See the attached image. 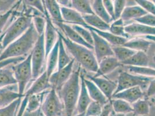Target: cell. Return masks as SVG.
Returning a JSON list of instances; mask_svg holds the SVG:
<instances>
[{
  "label": "cell",
  "instance_id": "cell-1",
  "mask_svg": "<svg viewBox=\"0 0 155 116\" xmlns=\"http://www.w3.org/2000/svg\"><path fill=\"white\" fill-rule=\"evenodd\" d=\"M81 67L79 66L77 69L72 72L71 77L58 93L63 103L66 116H73L77 107L81 90Z\"/></svg>",
  "mask_w": 155,
  "mask_h": 116
},
{
  "label": "cell",
  "instance_id": "cell-2",
  "mask_svg": "<svg viewBox=\"0 0 155 116\" xmlns=\"http://www.w3.org/2000/svg\"><path fill=\"white\" fill-rule=\"evenodd\" d=\"M38 36L33 24L19 39L8 45L0 55V62L11 58L23 57L32 49Z\"/></svg>",
  "mask_w": 155,
  "mask_h": 116
},
{
  "label": "cell",
  "instance_id": "cell-3",
  "mask_svg": "<svg viewBox=\"0 0 155 116\" xmlns=\"http://www.w3.org/2000/svg\"><path fill=\"white\" fill-rule=\"evenodd\" d=\"M58 34L61 37L67 51L71 53L74 59L77 62L79 66L87 71L96 73L98 70V63L92 50L72 43L58 30Z\"/></svg>",
  "mask_w": 155,
  "mask_h": 116
},
{
  "label": "cell",
  "instance_id": "cell-4",
  "mask_svg": "<svg viewBox=\"0 0 155 116\" xmlns=\"http://www.w3.org/2000/svg\"><path fill=\"white\" fill-rule=\"evenodd\" d=\"M32 24V16L31 15L20 16L4 32V36L2 41V49L4 50L8 45L19 39Z\"/></svg>",
  "mask_w": 155,
  "mask_h": 116
},
{
  "label": "cell",
  "instance_id": "cell-5",
  "mask_svg": "<svg viewBox=\"0 0 155 116\" xmlns=\"http://www.w3.org/2000/svg\"><path fill=\"white\" fill-rule=\"evenodd\" d=\"M14 77L18 84V93L24 96L26 86L32 79L31 54L30 53L23 61L12 66Z\"/></svg>",
  "mask_w": 155,
  "mask_h": 116
},
{
  "label": "cell",
  "instance_id": "cell-6",
  "mask_svg": "<svg viewBox=\"0 0 155 116\" xmlns=\"http://www.w3.org/2000/svg\"><path fill=\"white\" fill-rule=\"evenodd\" d=\"M31 54L32 79L35 80L45 71H44V66L46 57L44 34L38 36Z\"/></svg>",
  "mask_w": 155,
  "mask_h": 116
},
{
  "label": "cell",
  "instance_id": "cell-7",
  "mask_svg": "<svg viewBox=\"0 0 155 116\" xmlns=\"http://www.w3.org/2000/svg\"><path fill=\"white\" fill-rule=\"evenodd\" d=\"M153 78H154L133 74L126 71L122 72L120 73L118 78L117 88L114 94L135 87H140L143 90L148 87L149 83Z\"/></svg>",
  "mask_w": 155,
  "mask_h": 116
},
{
  "label": "cell",
  "instance_id": "cell-8",
  "mask_svg": "<svg viewBox=\"0 0 155 116\" xmlns=\"http://www.w3.org/2000/svg\"><path fill=\"white\" fill-rule=\"evenodd\" d=\"M40 109L44 116H62L64 112V105L54 89L49 90Z\"/></svg>",
  "mask_w": 155,
  "mask_h": 116
},
{
  "label": "cell",
  "instance_id": "cell-9",
  "mask_svg": "<svg viewBox=\"0 0 155 116\" xmlns=\"http://www.w3.org/2000/svg\"><path fill=\"white\" fill-rule=\"evenodd\" d=\"M74 62L75 60L74 59H72L68 65L64 68L54 72L49 77V81L52 85V88L54 89L58 93L71 77Z\"/></svg>",
  "mask_w": 155,
  "mask_h": 116
},
{
  "label": "cell",
  "instance_id": "cell-10",
  "mask_svg": "<svg viewBox=\"0 0 155 116\" xmlns=\"http://www.w3.org/2000/svg\"><path fill=\"white\" fill-rule=\"evenodd\" d=\"M90 31L93 39V49L98 63L104 58L114 56L112 46L110 44L96 32L93 30Z\"/></svg>",
  "mask_w": 155,
  "mask_h": 116
},
{
  "label": "cell",
  "instance_id": "cell-11",
  "mask_svg": "<svg viewBox=\"0 0 155 116\" xmlns=\"http://www.w3.org/2000/svg\"><path fill=\"white\" fill-rule=\"evenodd\" d=\"M46 24L45 30L44 32V41L45 47L46 57L47 58L49 53L51 51L52 48L56 44L58 39L57 36L58 30H56L52 23L47 11L46 10L45 14Z\"/></svg>",
  "mask_w": 155,
  "mask_h": 116
},
{
  "label": "cell",
  "instance_id": "cell-12",
  "mask_svg": "<svg viewBox=\"0 0 155 116\" xmlns=\"http://www.w3.org/2000/svg\"><path fill=\"white\" fill-rule=\"evenodd\" d=\"M87 77L96 85L109 101L112 100V96L117 88V83L104 78L94 77L91 76H87Z\"/></svg>",
  "mask_w": 155,
  "mask_h": 116
},
{
  "label": "cell",
  "instance_id": "cell-13",
  "mask_svg": "<svg viewBox=\"0 0 155 116\" xmlns=\"http://www.w3.org/2000/svg\"><path fill=\"white\" fill-rule=\"evenodd\" d=\"M61 12L63 23L78 25L87 29L88 25L85 22L82 15L71 8L61 7Z\"/></svg>",
  "mask_w": 155,
  "mask_h": 116
},
{
  "label": "cell",
  "instance_id": "cell-14",
  "mask_svg": "<svg viewBox=\"0 0 155 116\" xmlns=\"http://www.w3.org/2000/svg\"><path fill=\"white\" fill-rule=\"evenodd\" d=\"M121 65V63L114 56L104 58L98 63V70L93 77H100L108 74Z\"/></svg>",
  "mask_w": 155,
  "mask_h": 116
},
{
  "label": "cell",
  "instance_id": "cell-15",
  "mask_svg": "<svg viewBox=\"0 0 155 116\" xmlns=\"http://www.w3.org/2000/svg\"><path fill=\"white\" fill-rule=\"evenodd\" d=\"M143 92L140 87H135L120 91L113 95V99H122L132 104L137 101L141 99L143 97Z\"/></svg>",
  "mask_w": 155,
  "mask_h": 116
},
{
  "label": "cell",
  "instance_id": "cell-16",
  "mask_svg": "<svg viewBox=\"0 0 155 116\" xmlns=\"http://www.w3.org/2000/svg\"><path fill=\"white\" fill-rule=\"evenodd\" d=\"M84 76L81 74V90L76 107L78 114L85 113L89 104L93 101L89 95L86 84L84 83Z\"/></svg>",
  "mask_w": 155,
  "mask_h": 116
},
{
  "label": "cell",
  "instance_id": "cell-17",
  "mask_svg": "<svg viewBox=\"0 0 155 116\" xmlns=\"http://www.w3.org/2000/svg\"><path fill=\"white\" fill-rule=\"evenodd\" d=\"M55 24L60 27V28L63 30L65 35L66 36V38L70 39L72 43L85 46L91 50L93 49V46L89 44L87 42H86L70 25L64 23Z\"/></svg>",
  "mask_w": 155,
  "mask_h": 116
},
{
  "label": "cell",
  "instance_id": "cell-18",
  "mask_svg": "<svg viewBox=\"0 0 155 116\" xmlns=\"http://www.w3.org/2000/svg\"><path fill=\"white\" fill-rule=\"evenodd\" d=\"M125 32L129 36H155V27L140 23H132L125 26Z\"/></svg>",
  "mask_w": 155,
  "mask_h": 116
},
{
  "label": "cell",
  "instance_id": "cell-19",
  "mask_svg": "<svg viewBox=\"0 0 155 116\" xmlns=\"http://www.w3.org/2000/svg\"><path fill=\"white\" fill-rule=\"evenodd\" d=\"M84 81L89 95L93 101L100 103L103 106L108 103L109 101L104 95L103 92L100 90L96 84L90 80L85 77Z\"/></svg>",
  "mask_w": 155,
  "mask_h": 116
},
{
  "label": "cell",
  "instance_id": "cell-20",
  "mask_svg": "<svg viewBox=\"0 0 155 116\" xmlns=\"http://www.w3.org/2000/svg\"><path fill=\"white\" fill-rule=\"evenodd\" d=\"M49 90L31 95H28L25 94L23 97H25L27 100L26 108V111L30 113L37 111V110L40 109L44 99H45V95L48 94Z\"/></svg>",
  "mask_w": 155,
  "mask_h": 116
},
{
  "label": "cell",
  "instance_id": "cell-21",
  "mask_svg": "<svg viewBox=\"0 0 155 116\" xmlns=\"http://www.w3.org/2000/svg\"><path fill=\"white\" fill-rule=\"evenodd\" d=\"M42 2L49 16H51L55 23H63L61 12V7L57 1L46 0L42 1Z\"/></svg>",
  "mask_w": 155,
  "mask_h": 116
},
{
  "label": "cell",
  "instance_id": "cell-22",
  "mask_svg": "<svg viewBox=\"0 0 155 116\" xmlns=\"http://www.w3.org/2000/svg\"><path fill=\"white\" fill-rule=\"evenodd\" d=\"M87 29L89 30H93L96 32L97 34L106 40L112 46H123L129 40V39L115 36L109 31H101L89 26H88Z\"/></svg>",
  "mask_w": 155,
  "mask_h": 116
},
{
  "label": "cell",
  "instance_id": "cell-23",
  "mask_svg": "<svg viewBox=\"0 0 155 116\" xmlns=\"http://www.w3.org/2000/svg\"><path fill=\"white\" fill-rule=\"evenodd\" d=\"M18 92L9 88H0V108L6 107L18 99L23 98Z\"/></svg>",
  "mask_w": 155,
  "mask_h": 116
},
{
  "label": "cell",
  "instance_id": "cell-24",
  "mask_svg": "<svg viewBox=\"0 0 155 116\" xmlns=\"http://www.w3.org/2000/svg\"><path fill=\"white\" fill-rule=\"evenodd\" d=\"M147 14L148 13L138 5H129L125 7L120 18L124 22L130 20L138 19Z\"/></svg>",
  "mask_w": 155,
  "mask_h": 116
},
{
  "label": "cell",
  "instance_id": "cell-25",
  "mask_svg": "<svg viewBox=\"0 0 155 116\" xmlns=\"http://www.w3.org/2000/svg\"><path fill=\"white\" fill-rule=\"evenodd\" d=\"M125 66L137 67H147L148 66L149 58L146 52H136L131 58L121 63Z\"/></svg>",
  "mask_w": 155,
  "mask_h": 116
},
{
  "label": "cell",
  "instance_id": "cell-26",
  "mask_svg": "<svg viewBox=\"0 0 155 116\" xmlns=\"http://www.w3.org/2000/svg\"><path fill=\"white\" fill-rule=\"evenodd\" d=\"M58 39L56 44L53 46L47 57L46 70L45 71L49 77L51 76L52 73L54 72L57 66H58Z\"/></svg>",
  "mask_w": 155,
  "mask_h": 116
},
{
  "label": "cell",
  "instance_id": "cell-27",
  "mask_svg": "<svg viewBox=\"0 0 155 116\" xmlns=\"http://www.w3.org/2000/svg\"><path fill=\"white\" fill-rule=\"evenodd\" d=\"M82 16L88 26L101 31H109L110 24L105 22L95 14L82 15Z\"/></svg>",
  "mask_w": 155,
  "mask_h": 116
},
{
  "label": "cell",
  "instance_id": "cell-28",
  "mask_svg": "<svg viewBox=\"0 0 155 116\" xmlns=\"http://www.w3.org/2000/svg\"><path fill=\"white\" fill-rule=\"evenodd\" d=\"M151 44L150 41L144 38H136L128 40L123 46L136 52H146Z\"/></svg>",
  "mask_w": 155,
  "mask_h": 116
},
{
  "label": "cell",
  "instance_id": "cell-29",
  "mask_svg": "<svg viewBox=\"0 0 155 116\" xmlns=\"http://www.w3.org/2000/svg\"><path fill=\"white\" fill-rule=\"evenodd\" d=\"M71 8L75 10L82 15L94 14L92 9L91 1L87 0L71 1Z\"/></svg>",
  "mask_w": 155,
  "mask_h": 116
},
{
  "label": "cell",
  "instance_id": "cell-30",
  "mask_svg": "<svg viewBox=\"0 0 155 116\" xmlns=\"http://www.w3.org/2000/svg\"><path fill=\"white\" fill-rule=\"evenodd\" d=\"M110 104L114 112L116 114H126L133 112L131 104L122 99H113L110 101Z\"/></svg>",
  "mask_w": 155,
  "mask_h": 116
},
{
  "label": "cell",
  "instance_id": "cell-31",
  "mask_svg": "<svg viewBox=\"0 0 155 116\" xmlns=\"http://www.w3.org/2000/svg\"><path fill=\"white\" fill-rule=\"evenodd\" d=\"M91 7L94 13L107 23L110 25L113 21L104 6L102 0L94 1L91 4Z\"/></svg>",
  "mask_w": 155,
  "mask_h": 116
},
{
  "label": "cell",
  "instance_id": "cell-32",
  "mask_svg": "<svg viewBox=\"0 0 155 116\" xmlns=\"http://www.w3.org/2000/svg\"><path fill=\"white\" fill-rule=\"evenodd\" d=\"M17 84L11 68L4 67L0 69V88Z\"/></svg>",
  "mask_w": 155,
  "mask_h": 116
},
{
  "label": "cell",
  "instance_id": "cell-33",
  "mask_svg": "<svg viewBox=\"0 0 155 116\" xmlns=\"http://www.w3.org/2000/svg\"><path fill=\"white\" fill-rule=\"evenodd\" d=\"M58 70H60L68 65L72 60L68 56L66 49H65L64 44L61 37L58 35Z\"/></svg>",
  "mask_w": 155,
  "mask_h": 116
},
{
  "label": "cell",
  "instance_id": "cell-34",
  "mask_svg": "<svg viewBox=\"0 0 155 116\" xmlns=\"http://www.w3.org/2000/svg\"><path fill=\"white\" fill-rule=\"evenodd\" d=\"M112 50L114 53V56L120 62L122 63L126 60L131 58L136 51L123 46H112Z\"/></svg>",
  "mask_w": 155,
  "mask_h": 116
},
{
  "label": "cell",
  "instance_id": "cell-35",
  "mask_svg": "<svg viewBox=\"0 0 155 116\" xmlns=\"http://www.w3.org/2000/svg\"><path fill=\"white\" fill-rule=\"evenodd\" d=\"M125 26L123 20L120 18L110 25L109 32L116 36L129 39L130 36L125 32Z\"/></svg>",
  "mask_w": 155,
  "mask_h": 116
},
{
  "label": "cell",
  "instance_id": "cell-36",
  "mask_svg": "<svg viewBox=\"0 0 155 116\" xmlns=\"http://www.w3.org/2000/svg\"><path fill=\"white\" fill-rule=\"evenodd\" d=\"M127 69L130 73L144 77L155 78V69L147 67H137L127 66Z\"/></svg>",
  "mask_w": 155,
  "mask_h": 116
},
{
  "label": "cell",
  "instance_id": "cell-37",
  "mask_svg": "<svg viewBox=\"0 0 155 116\" xmlns=\"http://www.w3.org/2000/svg\"><path fill=\"white\" fill-rule=\"evenodd\" d=\"M133 113L138 116H145L148 115L149 113V104L147 101L140 99L135 103L131 104Z\"/></svg>",
  "mask_w": 155,
  "mask_h": 116
},
{
  "label": "cell",
  "instance_id": "cell-38",
  "mask_svg": "<svg viewBox=\"0 0 155 116\" xmlns=\"http://www.w3.org/2000/svg\"><path fill=\"white\" fill-rule=\"evenodd\" d=\"M21 99L19 98L15 101L12 103L4 107L0 108V116H16L17 109H18Z\"/></svg>",
  "mask_w": 155,
  "mask_h": 116
},
{
  "label": "cell",
  "instance_id": "cell-39",
  "mask_svg": "<svg viewBox=\"0 0 155 116\" xmlns=\"http://www.w3.org/2000/svg\"><path fill=\"white\" fill-rule=\"evenodd\" d=\"M32 24L38 36L44 34L46 24V20L45 18L39 15L33 16Z\"/></svg>",
  "mask_w": 155,
  "mask_h": 116
},
{
  "label": "cell",
  "instance_id": "cell-40",
  "mask_svg": "<svg viewBox=\"0 0 155 116\" xmlns=\"http://www.w3.org/2000/svg\"><path fill=\"white\" fill-rule=\"evenodd\" d=\"M71 26L86 42H87L89 44L93 46V39L89 30L78 25H72Z\"/></svg>",
  "mask_w": 155,
  "mask_h": 116
},
{
  "label": "cell",
  "instance_id": "cell-41",
  "mask_svg": "<svg viewBox=\"0 0 155 116\" xmlns=\"http://www.w3.org/2000/svg\"><path fill=\"white\" fill-rule=\"evenodd\" d=\"M21 1H18L16 2L15 5L13 6L11 9H9L7 12L0 15V36L2 34L1 32H2L3 29L6 25V24L10 18L11 15L15 11V8L16 7H19L20 4L21 3Z\"/></svg>",
  "mask_w": 155,
  "mask_h": 116
},
{
  "label": "cell",
  "instance_id": "cell-42",
  "mask_svg": "<svg viewBox=\"0 0 155 116\" xmlns=\"http://www.w3.org/2000/svg\"><path fill=\"white\" fill-rule=\"evenodd\" d=\"M103 106L96 102L92 101L86 110L84 116H99L102 113Z\"/></svg>",
  "mask_w": 155,
  "mask_h": 116
},
{
  "label": "cell",
  "instance_id": "cell-43",
  "mask_svg": "<svg viewBox=\"0 0 155 116\" xmlns=\"http://www.w3.org/2000/svg\"><path fill=\"white\" fill-rule=\"evenodd\" d=\"M114 7V17L113 21L119 19L121 18L123 11L126 7V1L115 0L113 1Z\"/></svg>",
  "mask_w": 155,
  "mask_h": 116
},
{
  "label": "cell",
  "instance_id": "cell-44",
  "mask_svg": "<svg viewBox=\"0 0 155 116\" xmlns=\"http://www.w3.org/2000/svg\"><path fill=\"white\" fill-rule=\"evenodd\" d=\"M137 5L142 8L147 13L155 16V4L153 1L137 0Z\"/></svg>",
  "mask_w": 155,
  "mask_h": 116
},
{
  "label": "cell",
  "instance_id": "cell-45",
  "mask_svg": "<svg viewBox=\"0 0 155 116\" xmlns=\"http://www.w3.org/2000/svg\"><path fill=\"white\" fill-rule=\"evenodd\" d=\"M137 23L146 26L155 27V16L151 14H147L143 16L134 20Z\"/></svg>",
  "mask_w": 155,
  "mask_h": 116
},
{
  "label": "cell",
  "instance_id": "cell-46",
  "mask_svg": "<svg viewBox=\"0 0 155 116\" xmlns=\"http://www.w3.org/2000/svg\"><path fill=\"white\" fill-rule=\"evenodd\" d=\"M25 3L29 7L35 8L36 9H37L40 13H42L45 15L46 12L45 8L43 4L42 1H25Z\"/></svg>",
  "mask_w": 155,
  "mask_h": 116
},
{
  "label": "cell",
  "instance_id": "cell-47",
  "mask_svg": "<svg viewBox=\"0 0 155 116\" xmlns=\"http://www.w3.org/2000/svg\"><path fill=\"white\" fill-rule=\"evenodd\" d=\"M25 58H25L24 56L19 57V58H11V59L3 60L2 62H0V69L6 67L7 66H9V65L18 64L20 62H21V61H23Z\"/></svg>",
  "mask_w": 155,
  "mask_h": 116
},
{
  "label": "cell",
  "instance_id": "cell-48",
  "mask_svg": "<svg viewBox=\"0 0 155 116\" xmlns=\"http://www.w3.org/2000/svg\"><path fill=\"white\" fill-rule=\"evenodd\" d=\"M16 1H0V13L2 14L8 11L15 5Z\"/></svg>",
  "mask_w": 155,
  "mask_h": 116
},
{
  "label": "cell",
  "instance_id": "cell-49",
  "mask_svg": "<svg viewBox=\"0 0 155 116\" xmlns=\"http://www.w3.org/2000/svg\"><path fill=\"white\" fill-rule=\"evenodd\" d=\"M104 6L105 7L107 12L110 15L113 20L114 17V7L113 1L111 0H104L103 1Z\"/></svg>",
  "mask_w": 155,
  "mask_h": 116
},
{
  "label": "cell",
  "instance_id": "cell-50",
  "mask_svg": "<svg viewBox=\"0 0 155 116\" xmlns=\"http://www.w3.org/2000/svg\"><path fill=\"white\" fill-rule=\"evenodd\" d=\"M155 95V78L150 81L147 87V96L152 97Z\"/></svg>",
  "mask_w": 155,
  "mask_h": 116
},
{
  "label": "cell",
  "instance_id": "cell-51",
  "mask_svg": "<svg viewBox=\"0 0 155 116\" xmlns=\"http://www.w3.org/2000/svg\"><path fill=\"white\" fill-rule=\"evenodd\" d=\"M112 108L111 104L108 103L106 104L105 106H104L102 113L100 116H110V114L112 112Z\"/></svg>",
  "mask_w": 155,
  "mask_h": 116
},
{
  "label": "cell",
  "instance_id": "cell-52",
  "mask_svg": "<svg viewBox=\"0 0 155 116\" xmlns=\"http://www.w3.org/2000/svg\"><path fill=\"white\" fill-rule=\"evenodd\" d=\"M59 5H61V7H66V8H71V1L68 0H60L57 1Z\"/></svg>",
  "mask_w": 155,
  "mask_h": 116
},
{
  "label": "cell",
  "instance_id": "cell-53",
  "mask_svg": "<svg viewBox=\"0 0 155 116\" xmlns=\"http://www.w3.org/2000/svg\"><path fill=\"white\" fill-rule=\"evenodd\" d=\"M144 39H148L149 41H152L155 43V36H145Z\"/></svg>",
  "mask_w": 155,
  "mask_h": 116
},
{
  "label": "cell",
  "instance_id": "cell-54",
  "mask_svg": "<svg viewBox=\"0 0 155 116\" xmlns=\"http://www.w3.org/2000/svg\"><path fill=\"white\" fill-rule=\"evenodd\" d=\"M4 32H3L1 36H0V49H2V39L4 38Z\"/></svg>",
  "mask_w": 155,
  "mask_h": 116
},
{
  "label": "cell",
  "instance_id": "cell-55",
  "mask_svg": "<svg viewBox=\"0 0 155 116\" xmlns=\"http://www.w3.org/2000/svg\"><path fill=\"white\" fill-rule=\"evenodd\" d=\"M84 114H85V113H79V114H76L75 116H84Z\"/></svg>",
  "mask_w": 155,
  "mask_h": 116
},
{
  "label": "cell",
  "instance_id": "cell-56",
  "mask_svg": "<svg viewBox=\"0 0 155 116\" xmlns=\"http://www.w3.org/2000/svg\"><path fill=\"white\" fill-rule=\"evenodd\" d=\"M115 116H126V114H115Z\"/></svg>",
  "mask_w": 155,
  "mask_h": 116
},
{
  "label": "cell",
  "instance_id": "cell-57",
  "mask_svg": "<svg viewBox=\"0 0 155 116\" xmlns=\"http://www.w3.org/2000/svg\"><path fill=\"white\" fill-rule=\"evenodd\" d=\"M153 62L155 63V52L154 53V54H153Z\"/></svg>",
  "mask_w": 155,
  "mask_h": 116
},
{
  "label": "cell",
  "instance_id": "cell-58",
  "mask_svg": "<svg viewBox=\"0 0 155 116\" xmlns=\"http://www.w3.org/2000/svg\"><path fill=\"white\" fill-rule=\"evenodd\" d=\"M110 116H115L114 114V112H112V113H111V114H110Z\"/></svg>",
  "mask_w": 155,
  "mask_h": 116
},
{
  "label": "cell",
  "instance_id": "cell-59",
  "mask_svg": "<svg viewBox=\"0 0 155 116\" xmlns=\"http://www.w3.org/2000/svg\"><path fill=\"white\" fill-rule=\"evenodd\" d=\"M153 2H154V4H155V0H153Z\"/></svg>",
  "mask_w": 155,
  "mask_h": 116
},
{
  "label": "cell",
  "instance_id": "cell-60",
  "mask_svg": "<svg viewBox=\"0 0 155 116\" xmlns=\"http://www.w3.org/2000/svg\"><path fill=\"white\" fill-rule=\"evenodd\" d=\"M154 104H155V101H154Z\"/></svg>",
  "mask_w": 155,
  "mask_h": 116
}]
</instances>
